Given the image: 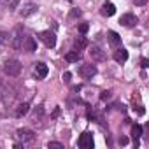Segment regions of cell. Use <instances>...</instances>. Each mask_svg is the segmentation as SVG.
I'll list each match as a JSON object with an SVG mask.
<instances>
[{
    "label": "cell",
    "instance_id": "1",
    "mask_svg": "<svg viewBox=\"0 0 149 149\" xmlns=\"http://www.w3.org/2000/svg\"><path fill=\"white\" fill-rule=\"evenodd\" d=\"M4 72H6V76H9V77H16V76H19V72H21V63L18 60H7L4 63Z\"/></svg>",
    "mask_w": 149,
    "mask_h": 149
},
{
    "label": "cell",
    "instance_id": "2",
    "mask_svg": "<svg viewBox=\"0 0 149 149\" xmlns=\"http://www.w3.org/2000/svg\"><path fill=\"white\" fill-rule=\"evenodd\" d=\"M39 40L46 46V47H54L56 46V35H54V32H51V30H44V32H39Z\"/></svg>",
    "mask_w": 149,
    "mask_h": 149
},
{
    "label": "cell",
    "instance_id": "3",
    "mask_svg": "<svg viewBox=\"0 0 149 149\" xmlns=\"http://www.w3.org/2000/svg\"><path fill=\"white\" fill-rule=\"evenodd\" d=\"M16 139L25 146V144H30V142H33V139H35V132L33 130H30V128H19L18 132H16Z\"/></svg>",
    "mask_w": 149,
    "mask_h": 149
},
{
    "label": "cell",
    "instance_id": "4",
    "mask_svg": "<svg viewBox=\"0 0 149 149\" xmlns=\"http://www.w3.org/2000/svg\"><path fill=\"white\" fill-rule=\"evenodd\" d=\"M23 40H25V37H23V28L21 26H16V30H14V33L11 35V46L14 47V49H21L23 47Z\"/></svg>",
    "mask_w": 149,
    "mask_h": 149
},
{
    "label": "cell",
    "instance_id": "5",
    "mask_svg": "<svg viewBox=\"0 0 149 149\" xmlns=\"http://www.w3.org/2000/svg\"><path fill=\"white\" fill-rule=\"evenodd\" d=\"M77 146L83 147V149H93V146H95L93 135H91L90 132H83L81 137H79V140H77Z\"/></svg>",
    "mask_w": 149,
    "mask_h": 149
},
{
    "label": "cell",
    "instance_id": "6",
    "mask_svg": "<svg viewBox=\"0 0 149 149\" xmlns=\"http://www.w3.org/2000/svg\"><path fill=\"white\" fill-rule=\"evenodd\" d=\"M47 72H49V68H47L46 63H42V61L33 63V76H35L37 79H44V77L47 76Z\"/></svg>",
    "mask_w": 149,
    "mask_h": 149
},
{
    "label": "cell",
    "instance_id": "7",
    "mask_svg": "<svg viewBox=\"0 0 149 149\" xmlns=\"http://www.w3.org/2000/svg\"><path fill=\"white\" fill-rule=\"evenodd\" d=\"M95 74H97L95 65H81V67H79V76H81L83 79H91Z\"/></svg>",
    "mask_w": 149,
    "mask_h": 149
},
{
    "label": "cell",
    "instance_id": "8",
    "mask_svg": "<svg viewBox=\"0 0 149 149\" xmlns=\"http://www.w3.org/2000/svg\"><path fill=\"white\" fill-rule=\"evenodd\" d=\"M100 14H102V16H105V18L114 16V14H116V6H114L112 2H104V4H102V7H100Z\"/></svg>",
    "mask_w": 149,
    "mask_h": 149
},
{
    "label": "cell",
    "instance_id": "9",
    "mask_svg": "<svg viewBox=\"0 0 149 149\" xmlns=\"http://www.w3.org/2000/svg\"><path fill=\"white\" fill-rule=\"evenodd\" d=\"M119 23L123 25V26H135L137 23H139V19H137V16H133V14H123L121 18H119Z\"/></svg>",
    "mask_w": 149,
    "mask_h": 149
},
{
    "label": "cell",
    "instance_id": "10",
    "mask_svg": "<svg viewBox=\"0 0 149 149\" xmlns=\"http://www.w3.org/2000/svg\"><path fill=\"white\" fill-rule=\"evenodd\" d=\"M90 56H91L95 61H104V60H105V53H104L102 47H98V46H91V47H90Z\"/></svg>",
    "mask_w": 149,
    "mask_h": 149
},
{
    "label": "cell",
    "instance_id": "11",
    "mask_svg": "<svg viewBox=\"0 0 149 149\" xmlns=\"http://www.w3.org/2000/svg\"><path fill=\"white\" fill-rule=\"evenodd\" d=\"M37 9H39V7H37V4L28 2V4H25V6L21 7V11H19V13H21V16H23V18H28V16H32L33 13H37Z\"/></svg>",
    "mask_w": 149,
    "mask_h": 149
},
{
    "label": "cell",
    "instance_id": "12",
    "mask_svg": "<svg viewBox=\"0 0 149 149\" xmlns=\"http://www.w3.org/2000/svg\"><path fill=\"white\" fill-rule=\"evenodd\" d=\"M23 51H26V53L37 51V44H35L33 37H25V40H23Z\"/></svg>",
    "mask_w": 149,
    "mask_h": 149
},
{
    "label": "cell",
    "instance_id": "13",
    "mask_svg": "<svg viewBox=\"0 0 149 149\" xmlns=\"http://www.w3.org/2000/svg\"><path fill=\"white\" fill-rule=\"evenodd\" d=\"M107 40H109V44L112 46V47H119L121 46V37L116 33V32H107Z\"/></svg>",
    "mask_w": 149,
    "mask_h": 149
},
{
    "label": "cell",
    "instance_id": "14",
    "mask_svg": "<svg viewBox=\"0 0 149 149\" xmlns=\"http://www.w3.org/2000/svg\"><path fill=\"white\" fill-rule=\"evenodd\" d=\"M114 60H116L118 63L126 61V60H128V51H126L125 47H118V49L114 51Z\"/></svg>",
    "mask_w": 149,
    "mask_h": 149
},
{
    "label": "cell",
    "instance_id": "15",
    "mask_svg": "<svg viewBox=\"0 0 149 149\" xmlns=\"http://www.w3.org/2000/svg\"><path fill=\"white\" fill-rule=\"evenodd\" d=\"M28 111H30V104H28V102H23V104H19V105L16 107L14 116H16V118H23L25 114H28Z\"/></svg>",
    "mask_w": 149,
    "mask_h": 149
},
{
    "label": "cell",
    "instance_id": "16",
    "mask_svg": "<svg viewBox=\"0 0 149 149\" xmlns=\"http://www.w3.org/2000/svg\"><path fill=\"white\" fill-rule=\"evenodd\" d=\"M79 58H81V51H77V49H74V51H68V53L65 54V60H67L68 63L79 61Z\"/></svg>",
    "mask_w": 149,
    "mask_h": 149
},
{
    "label": "cell",
    "instance_id": "17",
    "mask_svg": "<svg viewBox=\"0 0 149 149\" xmlns=\"http://www.w3.org/2000/svg\"><path fill=\"white\" fill-rule=\"evenodd\" d=\"M142 135V126L140 125H133L132 126V139H133V144L139 146V137Z\"/></svg>",
    "mask_w": 149,
    "mask_h": 149
},
{
    "label": "cell",
    "instance_id": "18",
    "mask_svg": "<svg viewBox=\"0 0 149 149\" xmlns=\"http://www.w3.org/2000/svg\"><path fill=\"white\" fill-rule=\"evenodd\" d=\"M86 46H88L86 37H77L76 40H74V49H77V51H83Z\"/></svg>",
    "mask_w": 149,
    "mask_h": 149
},
{
    "label": "cell",
    "instance_id": "19",
    "mask_svg": "<svg viewBox=\"0 0 149 149\" xmlns=\"http://www.w3.org/2000/svg\"><path fill=\"white\" fill-rule=\"evenodd\" d=\"M42 116H44V107L42 105H39L35 111H33V116H32V121L33 123H40V119H42Z\"/></svg>",
    "mask_w": 149,
    "mask_h": 149
},
{
    "label": "cell",
    "instance_id": "20",
    "mask_svg": "<svg viewBox=\"0 0 149 149\" xmlns=\"http://www.w3.org/2000/svg\"><path fill=\"white\" fill-rule=\"evenodd\" d=\"M9 42H11V33L0 30V47H2V46H7Z\"/></svg>",
    "mask_w": 149,
    "mask_h": 149
},
{
    "label": "cell",
    "instance_id": "21",
    "mask_svg": "<svg viewBox=\"0 0 149 149\" xmlns=\"http://www.w3.org/2000/svg\"><path fill=\"white\" fill-rule=\"evenodd\" d=\"M81 14H83V13H81L79 9H72L68 18H70V19H77V18H81Z\"/></svg>",
    "mask_w": 149,
    "mask_h": 149
},
{
    "label": "cell",
    "instance_id": "22",
    "mask_svg": "<svg viewBox=\"0 0 149 149\" xmlns=\"http://www.w3.org/2000/svg\"><path fill=\"white\" fill-rule=\"evenodd\" d=\"M88 28H90V26H88V23H81V25H77V30H79L81 33H86V32H88Z\"/></svg>",
    "mask_w": 149,
    "mask_h": 149
},
{
    "label": "cell",
    "instance_id": "23",
    "mask_svg": "<svg viewBox=\"0 0 149 149\" xmlns=\"http://www.w3.org/2000/svg\"><path fill=\"white\" fill-rule=\"evenodd\" d=\"M140 67H142V68H147V67H149V61H147V58H142V60H140Z\"/></svg>",
    "mask_w": 149,
    "mask_h": 149
},
{
    "label": "cell",
    "instance_id": "24",
    "mask_svg": "<svg viewBox=\"0 0 149 149\" xmlns=\"http://www.w3.org/2000/svg\"><path fill=\"white\" fill-rule=\"evenodd\" d=\"M47 146H49V147H63V144H61V142H49Z\"/></svg>",
    "mask_w": 149,
    "mask_h": 149
},
{
    "label": "cell",
    "instance_id": "25",
    "mask_svg": "<svg viewBox=\"0 0 149 149\" xmlns=\"http://www.w3.org/2000/svg\"><path fill=\"white\" fill-rule=\"evenodd\" d=\"M63 81H65L67 84L70 83V72H65V74H63Z\"/></svg>",
    "mask_w": 149,
    "mask_h": 149
},
{
    "label": "cell",
    "instance_id": "26",
    "mask_svg": "<svg viewBox=\"0 0 149 149\" xmlns=\"http://www.w3.org/2000/svg\"><path fill=\"white\" fill-rule=\"evenodd\" d=\"M133 4H135V6H146L147 0H133Z\"/></svg>",
    "mask_w": 149,
    "mask_h": 149
},
{
    "label": "cell",
    "instance_id": "27",
    "mask_svg": "<svg viewBox=\"0 0 149 149\" xmlns=\"http://www.w3.org/2000/svg\"><path fill=\"white\" fill-rule=\"evenodd\" d=\"M100 98H102V100H105V98H111V91H104V93L100 95Z\"/></svg>",
    "mask_w": 149,
    "mask_h": 149
},
{
    "label": "cell",
    "instance_id": "28",
    "mask_svg": "<svg viewBox=\"0 0 149 149\" xmlns=\"http://www.w3.org/2000/svg\"><path fill=\"white\" fill-rule=\"evenodd\" d=\"M119 144H121V146H126V144H128V139H126V137H119Z\"/></svg>",
    "mask_w": 149,
    "mask_h": 149
},
{
    "label": "cell",
    "instance_id": "29",
    "mask_svg": "<svg viewBox=\"0 0 149 149\" xmlns=\"http://www.w3.org/2000/svg\"><path fill=\"white\" fill-rule=\"evenodd\" d=\"M0 88H2V79H0Z\"/></svg>",
    "mask_w": 149,
    "mask_h": 149
},
{
    "label": "cell",
    "instance_id": "30",
    "mask_svg": "<svg viewBox=\"0 0 149 149\" xmlns=\"http://www.w3.org/2000/svg\"><path fill=\"white\" fill-rule=\"evenodd\" d=\"M67 2H74V0H67Z\"/></svg>",
    "mask_w": 149,
    "mask_h": 149
}]
</instances>
